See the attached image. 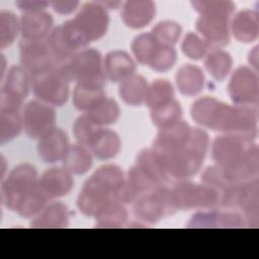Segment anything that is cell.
Returning <instances> with one entry per match:
<instances>
[{"instance_id":"cell-1","label":"cell","mask_w":259,"mask_h":259,"mask_svg":"<svg viewBox=\"0 0 259 259\" xmlns=\"http://www.w3.org/2000/svg\"><path fill=\"white\" fill-rule=\"evenodd\" d=\"M257 106H231L212 97H202L191 107V116L199 124L253 140L257 135Z\"/></svg>"},{"instance_id":"cell-2","label":"cell","mask_w":259,"mask_h":259,"mask_svg":"<svg viewBox=\"0 0 259 259\" xmlns=\"http://www.w3.org/2000/svg\"><path fill=\"white\" fill-rule=\"evenodd\" d=\"M152 150L169 180H183L195 175L203 162L184 144L156 139Z\"/></svg>"},{"instance_id":"cell-3","label":"cell","mask_w":259,"mask_h":259,"mask_svg":"<svg viewBox=\"0 0 259 259\" xmlns=\"http://www.w3.org/2000/svg\"><path fill=\"white\" fill-rule=\"evenodd\" d=\"M59 70L65 78L78 85L103 88L105 73L101 55L94 49H86L77 53L68 61L59 65Z\"/></svg>"},{"instance_id":"cell-4","label":"cell","mask_w":259,"mask_h":259,"mask_svg":"<svg viewBox=\"0 0 259 259\" xmlns=\"http://www.w3.org/2000/svg\"><path fill=\"white\" fill-rule=\"evenodd\" d=\"M19 49L21 65L30 77L53 70L62 64L51 47L49 36L38 39H22Z\"/></svg>"},{"instance_id":"cell-5","label":"cell","mask_w":259,"mask_h":259,"mask_svg":"<svg viewBox=\"0 0 259 259\" xmlns=\"http://www.w3.org/2000/svg\"><path fill=\"white\" fill-rule=\"evenodd\" d=\"M177 209L172 190L164 185L138 197L134 204L136 218L149 224H156L160 219L172 214Z\"/></svg>"},{"instance_id":"cell-6","label":"cell","mask_w":259,"mask_h":259,"mask_svg":"<svg viewBox=\"0 0 259 259\" xmlns=\"http://www.w3.org/2000/svg\"><path fill=\"white\" fill-rule=\"evenodd\" d=\"M178 209H211L221 204V192L206 184L178 183L172 190Z\"/></svg>"},{"instance_id":"cell-7","label":"cell","mask_w":259,"mask_h":259,"mask_svg":"<svg viewBox=\"0 0 259 259\" xmlns=\"http://www.w3.org/2000/svg\"><path fill=\"white\" fill-rule=\"evenodd\" d=\"M36 177L35 168L29 164L15 167L2 183L1 197L3 203L8 208L16 210L20 200L37 185Z\"/></svg>"},{"instance_id":"cell-8","label":"cell","mask_w":259,"mask_h":259,"mask_svg":"<svg viewBox=\"0 0 259 259\" xmlns=\"http://www.w3.org/2000/svg\"><path fill=\"white\" fill-rule=\"evenodd\" d=\"M34 95L45 103L62 106L69 97V81L59 70H53L30 77Z\"/></svg>"},{"instance_id":"cell-9","label":"cell","mask_w":259,"mask_h":259,"mask_svg":"<svg viewBox=\"0 0 259 259\" xmlns=\"http://www.w3.org/2000/svg\"><path fill=\"white\" fill-rule=\"evenodd\" d=\"M258 148L251 139L226 135L218 137L212 145V159L221 168L238 164Z\"/></svg>"},{"instance_id":"cell-10","label":"cell","mask_w":259,"mask_h":259,"mask_svg":"<svg viewBox=\"0 0 259 259\" xmlns=\"http://www.w3.org/2000/svg\"><path fill=\"white\" fill-rule=\"evenodd\" d=\"M73 21L91 42L101 38L107 31L109 16L105 7L99 2L84 4Z\"/></svg>"},{"instance_id":"cell-11","label":"cell","mask_w":259,"mask_h":259,"mask_svg":"<svg viewBox=\"0 0 259 259\" xmlns=\"http://www.w3.org/2000/svg\"><path fill=\"white\" fill-rule=\"evenodd\" d=\"M229 94L240 106H257L259 96L258 76L247 67L238 68L229 83Z\"/></svg>"},{"instance_id":"cell-12","label":"cell","mask_w":259,"mask_h":259,"mask_svg":"<svg viewBox=\"0 0 259 259\" xmlns=\"http://www.w3.org/2000/svg\"><path fill=\"white\" fill-rule=\"evenodd\" d=\"M23 128L30 139H40L55 128V110L39 101L28 102L23 110Z\"/></svg>"},{"instance_id":"cell-13","label":"cell","mask_w":259,"mask_h":259,"mask_svg":"<svg viewBox=\"0 0 259 259\" xmlns=\"http://www.w3.org/2000/svg\"><path fill=\"white\" fill-rule=\"evenodd\" d=\"M258 178L231 184L221 194V204L229 210H247L258 205Z\"/></svg>"},{"instance_id":"cell-14","label":"cell","mask_w":259,"mask_h":259,"mask_svg":"<svg viewBox=\"0 0 259 259\" xmlns=\"http://www.w3.org/2000/svg\"><path fill=\"white\" fill-rule=\"evenodd\" d=\"M229 18L214 14H202L198 17L196 29L211 50L220 49L229 44Z\"/></svg>"},{"instance_id":"cell-15","label":"cell","mask_w":259,"mask_h":259,"mask_svg":"<svg viewBox=\"0 0 259 259\" xmlns=\"http://www.w3.org/2000/svg\"><path fill=\"white\" fill-rule=\"evenodd\" d=\"M156 5L150 0H130L122 5L121 19L134 29L147 26L155 17Z\"/></svg>"},{"instance_id":"cell-16","label":"cell","mask_w":259,"mask_h":259,"mask_svg":"<svg viewBox=\"0 0 259 259\" xmlns=\"http://www.w3.org/2000/svg\"><path fill=\"white\" fill-rule=\"evenodd\" d=\"M69 147L66 133L61 128H54L39 139L37 152L44 162L55 163L64 159Z\"/></svg>"},{"instance_id":"cell-17","label":"cell","mask_w":259,"mask_h":259,"mask_svg":"<svg viewBox=\"0 0 259 259\" xmlns=\"http://www.w3.org/2000/svg\"><path fill=\"white\" fill-rule=\"evenodd\" d=\"M136 63L124 51L108 53L104 59V73L112 82H122L135 75Z\"/></svg>"},{"instance_id":"cell-18","label":"cell","mask_w":259,"mask_h":259,"mask_svg":"<svg viewBox=\"0 0 259 259\" xmlns=\"http://www.w3.org/2000/svg\"><path fill=\"white\" fill-rule=\"evenodd\" d=\"M19 22L23 39H38L47 37L53 26L54 19L46 11H36L24 13Z\"/></svg>"},{"instance_id":"cell-19","label":"cell","mask_w":259,"mask_h":259,"mask_svg":"<svg viewBox=\"0 0 259 259\" xmlns=\"http://www.w3.org/2000/svg\"><path fill=\"white\" fill-rule=\"evenodd\" d=\"M246 225L244 217L235 211L198 212L192 217L189 228H241Z\"/></svg>"},{"instance_id":"cell-20","label":"cell","mask_w":259,"mask_h":259,"mask_svg":"<svg viewBox=\"0 0 259 259\" xmlns=\"http://www.w3.org/2000/svg\"><path fill=\"white\" fill-rule=\"evenodd\" d=\"M38 184L51 198H54L67 195L73 188L74 180L65 168H52L42 174Z\"/></svg>"},{"instance_id":"cell-21","label":"cell","mask_w":259,"mask_h":259,"mask_svg":"<svg viewBox=\"0 0 259 259\" xmlns=\"http://www.w3.org/2000/svg\"><path fill=\"white\" fill-rule=\"evenodd\" d=\"M233 35L236 39L243 42L254 41L259 31L258 12L251 9H245L236 14L231 24Z\"/></svg>"},{"instance_id":"cell-22","label":"cell","mask_w":259,"mask_h":259,"mask_svg":"<svg viewBox=\"0 0 259 259\" xmlns=\"http://www.w3.org/2000/svg\"><path fill=\"white\" fill-rule=\"evenodd\" d=\"M178 90L186 96L198 94L204 85V75L200 68L190 64L183 65L176 73Z\"/></svg>"},{"instance_id":"cell-23","label":"cell","mask_w":259,"mask_h":259,"mask_svg":"<svg viewBox=\"0 0 259 259\" xmlns=\"http://www.w3.org/2000/svg\"><path fill=\"white\" fill-rule=\"evenodd\" d=\"M30 76L22 66H13L6 77L1 92L19 101H23L28 95Z\"/></svg>"},{"instance_id":"cell-24","label":"cell","mask_w":259,"mask_h":259,"mask_svg":"<svg viewBox=\"0 0 259 259\" xmlns=\"http://www.w3.org/2000/svg\"><path fill=\"white\" fill-rule=\"evenodd\" d=\"M69 211L65 204L55 202L46 207L31 223L32 228H66Z\"/></svg>"},{"instance_id":"cell-25","label":"cell","mask_w":259,"mask_h":259,"mask_svg":"<svg viewBox=\"0 0 259 259\" xmlns=\"http://www.w3.org/2000/svg\"><path fill=\"white\" fill-rule=\"evenodd\" d=\"M120 139L116 133L109 130H101L90 149L93 155L100 160H108L116 156L120 150Z\"/></svg>"},{"instance_id":"cell-26","label":"cell","mask_w":259,"mask_h":259,"mask_svg":"<svg viewBox=\"0 0 259 259\" xmlns=\"http://www.w3.org/2000/svg\"><path fill=\"white\" fill-rule=\"evenodd\" d=\"M64 167L71 174L81 175L86 173L92 166L91 153L86 147L78 144L70 146L64 159Z\"/></svg>"},{"instance_id":"cell-27","label":"cell","mask_w":259,"mask_h":259,"mask_svg":"<svg viewBox=\"0 0 259 259\" xmlns=\"http://www.w3.org/2000/svg\"><path fill=\"white\" fill-rule=\"evenodd\" d=\"M147 81L139 75H133L120 83L119 96L128 105H141L146 98Z\"/></svg>"},{"instance_id":"cell-28","label":"cell","mask_w":259,"mask_h":259,"mask_svg":"<svg viewBox=\"0 0 259 259\" xmlns=\"http://www.w3.org/2000/svg\"><path fill=\"white\" fill-rule=\"evenodd\" d=\"M173 100L174 90L167 80H156L147 88L145 101L151 110L165 106Z\"/></svg>"},{"instance_id":"cell-29","label":"cell","mask_w":259,"mask_h":259,"mask_svg":"<svg viewBox=\"0 0 259 259\" xmlns=\"http://www.w3.org/2000/svg\"><path fill=\"white\" fill-rule=\"evenodd\" d=\"M50 199L51 197L37 183V185L20 200L15 211L21 217L31 218L40 212Z\"/></svg>"},{"instance_id":"cell-30","label":"cell","mask_w":259,"mask_h":259,"mask_svg":"<svg viewBox=\"0 0 259 259\" xmlns=\"http://www.w3.org/2000/svg\"><path fill=\"white\" fill-rule=\"evenodd\" d=\"M105 98L103 88L77 84L73 93V104L77 109L88 112Z\"/></svg>"},{"instance_id":"cell-31","label":"cell","mask_w":259,"mask_h":259,"mask_svg":"<svg viewBox=\"0 0 259 259\" xmlns=\"http://www.w3.org/2000/svg\"><path fill=\"white\" fill-rule=\"evenodd\" d=\"M23 128V118L19 110L0 109V142L4 144L16 138Z\"/></svg>"},{"instance_id":"cell-32","label":"cell","mask_w":259,"mask_h":259,"mask_svg":"<svg viewBox=\"0 0 259 259\" xmlns=\"http://www.w3.org/2000/svg\"><path fill=\"white\" fill-rule=\"evenodd\" d=\"M204 65L208 73L215 80L222 81L230 73L233 60L229 53L222 50H215L207 55Z\"/></svg>"},{"instance_id":"cell-33","label":"cell","mask_w":259,"mask_h":259,"mask_svg":"<svg viewBox=\"0 0 259 259\" xmlns=\"http://www.w3.org/2000/svg\"><path fill=\"white\" fill-rule=\"evenodd\" d=\"M91 177L111 191L115 195V198L117 192L125 183L121 169L114 165H106L99 168Z\"/></svg>"},{"instance_id":"cell-34","label":"cell","mask_w":259,"mask_h":259,"mask_svg":"<svg viewBox=\"0 0 259 259\" xmlns=\"http://www.w3.org/2000/svg\"><path fill=\"white\" fill-rule=\"evenodd\" d=\"M137 166L160 186H163L169 181L153 150H144L141 152L138 157Z\"/></svg>"},{"instance_id":"cell-35","label":"cell","mask_w":259,"mask_h":259,"mask_svg":"<svg viewBox=\"0 0 259 259\" xmlns=\"http://www.w3.org/2000/svg\"><path fill=\"white\" fill-rule=\"evenodd\" d=\"M86 115L97 125L102 126L113 123L119 116L118 104L111 98H105L94 108L86 112Z\"/></svg>"},{"instance_id":"cell-36","label":"cell","mask_w":259,"mask_h":259,"mask_svg":"<svg viewBox=\"0 0 259 259\" xmlns=\"http://www.w3.org/2000/svg\"><path fill=\"white\" fill-rule=\"evenodd\" d=\"M160 46L152 33H142L134 39L132 50L139 63L149 65Z\"/></svg>"},{"instance_id":"cell-37","label":"cell","mask_w":259,"mask_h":259,"mask_svg":"<svg viewBox=\"0 0 259 259\" xmlns=\"http://www.w3.org/2000/svg\"><path fill=\"white\" fill-rule=\"evenodd\" d=\"M125 184L137 198L143 193H149L154 189L160 187L159 184L151 179L137 165L128 171V177L127 180H125Z\"/></svg>"},{"instance_id":"cell-38","label":"cell","mask_w":259,"mask_h":259,"mask_svg":"<svg viewBox=\"0 0 259 259\" xmlns=\"http://www.w3.org/2000/svg\"><path fill=\"white\" fill-rule=\"evenodd\" d=\"M127 219L126 209L118 201L112 202L102 212L96 217L98 228H119Z\"/></svg>"},{"instance_id":"cell-39","label":"cell","mask_w":259,"mask_h":259,"mask_svg":"<svg viewBox=\"0 0 259 259\" xmlns=\"http://www.w3.org/2000/svg\"><path fill=\"white\" fill-rule=\"evenodd\" d=\"M74 136L77 142L87 148H90L102 126L95 124L86 114L77 118L74 123Z\"/></svg>"},{"instance_id":"cell-40","label":"cell","mask_w":259,"mask_h":259,"mask_svg":"<svg viewBox=\"0 0 259 259\" xmlns=\"http://www.w3.org/2000/svg\"><path fill=\"white\" fill-rule=\"evenodd\" d=\"M20 31V22L17 17L9 11L0 12V47L4 49L10 46L18 32Z\"/></svg>"},{"instance_id":"cell-41","label":"cell","mask_w":259,"mask_h":259,"mask_svg":"<svg viewBox=\"0 0 259 259\" xmlns=\"http://www.w3.org/2000/svg\"><path fill=\"white\" fill-rule=\"evenodd\" d=\"M182 28L179 23L172 20L161 21L152 29L153 36L163 46L173 47L179 39Z\"/></svg>"},{"instance_id":"cell-42","label":"cell","mask_w":259,"mask_h":259,"mask_svg":"<svg viewBox=\"0 0 259 259\" xmlns=\"http://www.w3.org/2000/svg\"><path fill=\"white\" fill-rule=\"evenodd\" d=\"M182 108L176 100L160 108L151 110V117L155 125L159 128L170 125L176 121L181 120Z\"/></svg>"},{"instance_id":"cell-43","label":"cell","mask_w":259,"mask_h":259,"mask_svg":"<svg viewBox=\"0 0 259 259\" xmlns=\"http://www.w3.org/2000/svg\"><path fill=\"white\" fill-rule=\"evenodd\" d=\"M194 10L200 15L202 14H214L224 15L230 17L234 12L235 4L232 1H192L191 2Z\"/></svg>"},{"instance_id":"cell-44","label":"cell","mask_w":259,"mask_h":259,"mask_svg":"<svg viewBox=\"0 0 259 259\" xmlns=\"http://www.w3.org/2000/svg\"><path fill=\"white\" fill-rule=\"evenodd\" d=\"M181 49L184 55L192 60L202 59L207 52L211 50L209 46L194 32H188L185 35Z\"/></svg>"},{"instance_id":"cell-45","label":"cell","mask_w":259,"mask_h":259,"mask_svg":"<svg viewBox=\"0 0 259 259\" xmlns=\"http://www.w3.org/2000/svg\"><path fill=\"white\" fill-rule=\"evenodd\" d=\"M176 51L173 47L161 45L148 66L155 71L165 72L173 67L176 62Z\"/></svg>"},{"instance_id":"cell-46","label":"cell","mask_w":259,"mask_h":259,"mask_svg":"<svg viewBox=\"0 0 259 259\" xmlns=\"http://www.w3.org/2000/svg\"><path fill=\"white\" fill-rule=\"evenodd\" d=\"M49 5H51L48 1H17L16 6L26 12H36V11H44Z\"/></svg>"},{"instance_id":"cell-47","label":"cell","mask_w":259,"mask_h":259,"mask_svg":"<svg viewBox=\"0 0 259 259\" xmlns=\"http://www.w3.org/2000/svg\"><path fill=\"white\" fill-rule=\"evenodd\" d=\"M78 5H79V2L75 0L51 2V6L59 14H70L77 9Z\"/></svg>"},{"instance_id":"cell-48","label":"cell","mask_w":259,"mask_h":259,"mask_svg":"<svg viewBox=\"0 0 259 259\" xmlns=\"http://www.w3.org/2000/svg\"><path fill=\"white\" fill-rule=\"evenodd\" d=\"M258 48H254V50L250 53V57H249V62L251 63V65H253V67L257 68V64H258Z\"/></svg>"},{"instance_id":"cell-49","label":"cell","mask_w":259,"mask_h":259,"mask_svg":"<svg viewBox=\"0 0 259 259\" xmlns=\"http://www.w3.org/2000/svg\"><path fill=\"white\" fill-rule=\"evenodd\" d=\"M99 3L105 8H117L119 5H121V2L119 1H105V2H99Z\"/></svg>"}]
</instances>
